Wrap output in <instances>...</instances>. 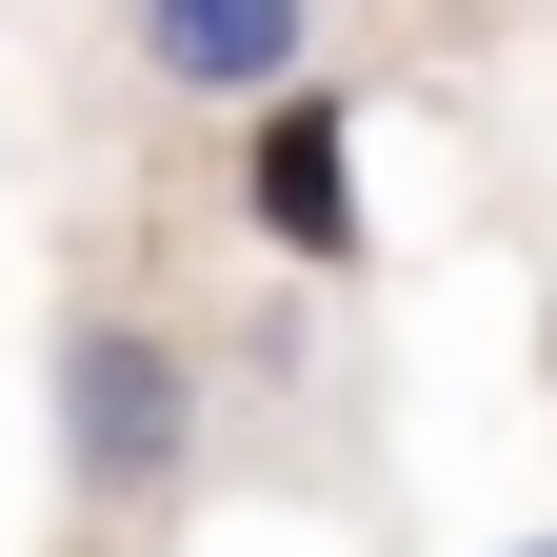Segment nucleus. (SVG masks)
<instances>
[{
    "mask_svg": "<svg viewBox=\"0 0 557 557\" xmlns=\"http://www.w3.org/2000/svg\"><path fill=\"white\" fill-rule=\"evenodd\" d=\"M498 557H557V518H537V537H498Z\"/></svg>",
    "mask_w": 557,
    "mask_h": 557,
    "instance_id": "4",
    "label": "nucleus"
},
{
    "mask_svg": "<svg viewBox=\"0 0 557 557\" xmlns=\"http://www.w3.org/2000/svg\"><path fill=\"white\" fill-rule=\"evenodd\" d=\"M40 438H60V498L100 537H160L199 498V458H220V359L139 299H81L40 338Z\"/></svg>",
    "mask_w": 557,
    "mask_h": 557,
    "instance_id": "1",
    "label": "nucleus"
},
{
    "mask_svg": "<svg viewBox=\"0 0 557 557\" xmlns=\"http://www.w3.org/2000/svg\"><path fill=\"white\" fill-rule=\"evenodd\" d=\"M239 239L278 259V278H359L379 259V199H359V100H278V120H239Z\"/></svg>",
    "mask_w": 557,
    "mask_h": 557,
    "instance_id": "3",
    "label": "nucleus"
},
{
    "mask_svg": "<svg viewBox=\"0 0 557 557\" xmlns=\"http://www.w3.org/2000/svg\"><path fill=\"white\" fill-rule=\"evenodd\" d=\"M120 81L180 120H278L319 100V0H120Z\"/></svg>",
    "mask_w": 557,
    "mask_h": 557,
    "instance_id": "2",
    "label": "nucleus"
}]
</instances>
